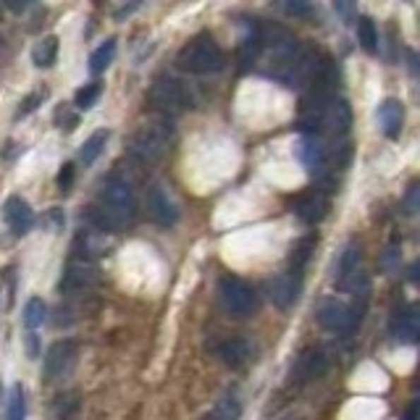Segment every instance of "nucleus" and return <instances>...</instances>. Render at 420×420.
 I'll list each match as a JSON object with an SVG mask.
<instances>
[{
    "label": "nucleus",
    "instance_id": "22",
    "mask_svg": "<svg viewBox=\"0 0 420 420\" xmlns=\"http://www.w3.org/2000/svg\"><path fill=\"white\" fill-rule=\"evenodd\" d=\"M316 236L313 234H308V236H302V239H297L294 242V247H292L289 252V271L292 273H299L302 276V271H305V265H308L310 255H313V250H316Z\"/></svg>",
    "mask_w": 420,
    "mask_h": 420
},
{
    "label": "nucleus",
    "instance_id": "34",
    "mask_svg": "<svg viewBox=\"0 0 420 420\" xmlns=\"http://www.w3.org/2000/svg\"><path fill=\"white\" fill-rule=\"evenodd\" d=\"M76 168H74V163H64V166H61V171H58V189H61V192H68V189L74 187V174Z\"/></svg>",
    "mask_w": 420,
    "mask_h": 420
},
{
    "label": "nucleus",
    "instance_id": "16",
    "mask_svg": "<svg viewBox=\"0 0 420 420\" xmlns=\"http://www.w3.org/2000/svg\"><path fill=\"white\" fill-rule=\"evenodd\" d=\"M297 155H299V160H302V163H305V166L313 171V174L323 176L326 163H328V152H326V148H323V142L318 140V137H313V134H305V137L299 140V145H297Z\"/></svg>",
    "mask_w": 420,
    "mask_h": 420
},
{
    "label": "nucleus",
    "instance_id": "21",
    "mask_svg": "<svg viewBox=\"0 0 420 420\" xmlns=\"http://www.w3.org/2000/svg\"><path fill=\"white\" fill-rule=\"evenodd\" d=\"M357 271H363V268H360V247H357L355 242H349L344 250H342L339 260H336V284L349 279V276H355Z\"/></svg>",
    "mask_w": 420,
    "mask_h": 420
},
{
    "label": "nucleus",
    "instance_id": "29",
    "mask_svg": "<svg viewBox=\"0 0 420 420\" xmlns=\"http://www.w3.org/2000/svg\"><path fill=\"white\" fill-rule=\"evenodd\" d=\"M103 95V84L100 82H92V84H84V87H79L74 95V105L76 108H82V111H87V108H92L95 103H97V97Z\"/></svg>",
    "mask_w": 420,
    "mask_h": 420
},
{
    "label": "nucleus",
    "instance_id": "6",
    "mask_svg": "<svg viewBox=\"0 0 420 420\" xmlns=\"http://www.w3.org/2000/svg\"><path fill=\"white\" fill-rule=\"evenodd\" d=\"M316 320L326 331H334V334H347L352 331L357 323V310H352L347 302L334 297H326L316 310Z\"/></svg>",
    "mask_w": 420,
    "mask_h": 420
},
{
    "label": "nucleus",
    "instance_id": "26",
    "mask_svg": "<svg viewBox=\"0 0 420 420\" xmlns=\"http://www.w3.org/2000/svg\"><path fill=\"white\" fill-rule=\"evenodd\" d=\"M357 40H360L365 53H371V56L378 53V27H376V21L371 16L357 19Z\"/></svg>",
    "mask_w": 420,
    "mask_h": 420
},
{
    "label": "nucleus",
    "instance_id": "20",
    "mask_svg": "<svg viewBox=\"0 0 420 420\" xmlns=\"http://www.w3.org/2000/svg\"><path fill=\"white\" fill-rule=\"evenodd\" d=\"M108 140H111V131H108V129L92 131V134L84 140V145L79 148V160H82L84 166H92L95 160L103 155V150H105V145H108Z\"/></svg>",
    "mask_w": 420,
    "mask_h": 420
},
{
    "label": "nucleus",
    "instance_id": "18",
    "mask_svg": "<svg viewBox=\"0 0 420 420\" xmlns=\"http://www.w3.org/2000/svg\"><path fill=\"white\" fill-rule=\"evenodd\" d=\"M378 124H381L383 134L389 140H400L402 134V124H404V105L397 97H386L378 105Z\"/></svg>",
    "mask_w": 420,
    "mask_h": 420
},
{
    "label": "nucleus",
    "instance_id": "31",
    "mask_svg": "<svg viewBox=\"0 0 420 420\" xmlns=\"http://www.w3.org/2000/svg\"><path fill=\"white\" fill-rule=\"evenodd\" d=\"M45 97H47V90L45 87H37L35 92H29L24 100L19 103V111H16V119H24V116H29L32 111H37L40 105L45 103Z\"/></svg>",
    "mask_w": 420,
    "mask_h": 420
},
{
    "label": "nucleus",
    "instance_id": "9",
    "mask_svg": "<svg viewBox=\"0 0 420 420\" xmlns=\"http://www.w3.org/2000/svg\"><path fill=\"white\" fill-rule=\"evenodd\" d=\"M148 208L152 221L158 226H163V229H168V226H174L179 221V208L163 184H152L148 189Z\"/></svg>",
    "mask_w": 420,
    "mask_h": 420
},
{
    "label": "nucleus",
    "instance_id": "15",
    "mask_svg": "<svg viewBox=\"0 0 420 420\" xmlns=\"http://www.w3.org/2000/svg\"><path fill=\"white\" fill-rule=\"evenodd\" d=\"M392 336L402 344H412L420 336V313L418 305H407V308L397 313L392 320Z\"/></svg>",
    "mask_w": 420,
    "mask_h": 420
},
{
    "label": "nucleus",
    "instance_id": "14",
    "mask_svg": "<svg viewBox=\"0 0 420 420\" xmlns=\"http://www.w3.org/2000/svg\"><path fill=\"white\" fill-rule=\"evenodd\" d=\"M299 281H302V276L299 273H284V276H276V279L268 284V297H271V302L276 305V308L287 310L297 299L299 294Z\"/></svg>",
    "mask_w": 420,
    "mask_h": 420
},
{
    "label": "nucleus",
    "instance_id": "25",
    "mask_svg": "<svg viewBox=\"0 0 420 420\" xmlns=\"http://www.w3.org/2000/svg\"><path fill=\"white\" fill-rule=\"evenodd\" d=\"M58 58V37H45L40 40L37 45L32 47V64L37 66V68H47V66H53Z\"/></svg>",
    "mask_w": 420,
    "mask_h": 420
},
{
    "label": "nucleus",
    "instance_id": "1",
    "mask_svg": "<svg viewBox=\"0 0 420 420\" xmlns=\"http://www.w3.org/2000/svg\"><path fill=\"white\" fill-rule=\"evenodd\" d=\"M137 215L134 189L119 176H108L97 195V208L90 210V218L97 229H124Z\"/></svg>",
    "mask_w": 420,
    "mask_h": 420
},
{
    "label": "nucleus",
    "instance_id": "30",
    "mask_svg": "<svg viewBox=\"0 0 420 420\" xmlns=\"http://www.w3.org/2000/svg\"><path fill=\"white\" fill-rule=\"evenodd\" d=\"M8 420H27V397H24V389L21 383H16L11 389L8 397Z\"/></svg>",
    "mask_w": 420,
    "mask_h": 420
},
{
    "label": "nucleus",
    "instance_id": "10",
    "mask_svg": "<svg viewBox=\"0 0 420 420\" xmlns=\"http://www.w3.org/2000/svg\"><path fill=\"white\" fill-rule=\"evenodd\" d=\"M352 126V111L347 100L331 97L323 108H320V131H331V134H344Z\"/></svg>",
    "mask_w": 420,
    "mask_h": 420
},
{
    "label": "nucleus",
    "instance_id": "17",
    "mask_svg": "<svg viewBox=\"0 0 420 420\" xmlns=\"http://www.w3.org/2000/svg\"><path fill=\"white\" fill-rule=\"evenodd\" d=\"M221 360H224L226 368H234V371H239L244 365L252 360V352H255V347L247 336H232V339H226L224 344H221Z\"/></svg>",
    "mask_w": 420,
    "mask_h": 420
},
{
    "label": "nucleus",
    "instance_id": "35",
    "mask_svg": "<svg viewBox=\"0 0 420 420\" xmlns=\"http://www.w3.org/2000/svg\"><path fill=\"white\" fill-rule=\"evenodd\" d=\"M64 210L61 208H53V210H47L45 213V224L47 229H53V232H58V229H64Z\"/></svg>",
    "mask_w": 420,
    "mask_h": 420
},
{
    "label": "nucleus",
    "instance_id": "39",
    "mask_svg": "<svg viewBox=\"0 0 420 420\" xmlns=\"http://www.w3.org/2000/svg\"><path fill=\"white\" fill-rule=\"evenodd\" d=\"M284 420H299V418H284Z\"/></svg>",
    "mask_w": 420,
    "mask_h": 420
},
{
    "label": "nucleus",
    "instance_id": "23",
    "mask_svg": "<svg viewBox=\"0 0 420 420\" xmlns=\"http://www.w3.org/2000/svg\"><path fill=\"white\" fill-rule=\"evenodd\" d=\"M276 11H281L284 16H289L294 21H308L316 16V6L310 0H273Z\"/></svg>",
    "mask_w": 420,
    "mask_h": 420
},
{
    "label": "nucleus",
    "instance_id": "36",
    "mask_svg": "<svg viewBox=\"0 0 420 420\" xmlns=\"http://www.w3.org/2000/svg\"><path fill=\"white\" fill-rule=\"evenodd\" d=\"M404 210H407V213H415V210H418V184H410V189H407Z\"/></svg>",
    "mask_w": 420,
    "mask_h": 420
},
{
    "label": "nucleus",
    "instance_id": "8",
    "mask_svg": "<svg viewBox=\"0 0 420 420\" xmlns=\"http://www.w3.org/2000/svg\"><path fill=\"white\" fill-rule=\"evenodd\" d=\"M79 349H76L74 339H64V342H53L50 349L45 352V376L47 378H66L74 371Z\"/></svg>",
    "mask_w": 420,
    "mask_h": 420
},
{
    "label": "nucleus",
    "instance_id": "3",
    "mask_svg": "<svg viewBox=\"0 0 420 420\" xmlns=\"http://www.w3.org/2000/svg\"><path fill=\"white\" fill-rule=\"evenodd\" d=\"M148 103L160 113H184L195 105L192 87L174 79V76H158L148 92Z\"/></svg>",
    "mask_w": 420,
    "mask_h": 420
},
{
    "label": "nucleus",
    "instance_id": "19",
    "mask_svg": "<svg viewBox=\"0 0 420 420\" xmlns=\"http://www.w3.org/2000/svg\"><path fill=\"white\" fill-rule=\"evenodd\" d=\"M242 418V400L236 397V392H224L215 402V407L210 410L205 420H239Z\"/></svg>",
    "mask_w": 420,
    "mask_h": 420
},
{
    "label": "nucleus",
    "instance_id": "5",
    "mask_svg": "<svg viewBox=\"0 0 420 420\" xmlns=\"http://www.w3.org/2000/svg\"><path fill=\"white\" fill-rule=\"evenodd\" d=\"M218 294H221L226 313H232L236 318H247L258 310V297H255L252 287H247L236 276H224L218 281Z\"/></svg>",
    "mask_w": 420,
    "mask_h": 420
},
{
    "label": "nucleus",
    "instance_id": "13",
    "mask_svg": "<svg viewBox=\"0 0 420 420\" xmlns=\"http://www.w3.org/2000/svg\"><path fill=\"white\" fill-rule=\"evenodd\" d=\"M3 218H6L11 234H16V236L27 234L29 229L35 226V213H32V208H29L27 200H21V197H8V200H6Z\"/></svg>",
    "mask_w": 420,
    "mask_h": 420
},
{
    "label": "nucleus",
    "instance_id": "33",
    "mask_svg": "<svg viewBox=\"0 0 420 420\" xmlns=\"http://www.w3.org/2000/svg\"><path fill=\"white\" fill-rule=\"evenodd\" d=\"M334 6L336 16L342 21H352L355 19V11H357V0H331Z\"/></svg>",
    "mask_w": 420,
    "mask_h": 420
},
{
    "label": "nucleus",
    "instance_id": "24",
    "mask_svg": "<svg viewBox=\"0 0 420 420\" xmlns=\"http://www.w3.org/2000/svg\"><path fill=\"white\" fill-rule=\"evenodd\" d=\"M79 404H82V397L76 392H61L56 400L50 402V412H53L56 420H66L74 412H79Z\"/></svg>",
    "mask_w": 420,
    "mask_h": 420
},
{
    "label": "nucleus",
    "instance_id": "37",
    "mask_svg": "<svg viewBox=\"0 0 420 420\" xmlns=\"http://www.w3.org/2000/svg\"><path fill=\"white\" fill-rule=\"evenodd\" d=\"M3 3H6V8L11 13H24L29 6H35V0H3Z\"/></svg>",
    "mask_w": 420,
    "mask_h": 420
},
{
    "label": "nucleus",
    "instance_id": "40",
    "mask_svg": "<svg viewBox=\"0 0 420 420\" xmlns=\"http://www.w3.org/2000/svg\"><path fill=\"white\" fill-rule=\"evenodd\" d=\"M95 3H100V0H95Z\"/></svg>",
    "mask_w": 420,
    "mask_h": 420
},
{
    "label": "nucleus",
    "instance_id": "27",
    "mask_svg": "<svg viewBox=\"0 0 420 420\" xmlns=\"http://www.w3.org/2000/svg\"><path fill=\"white\" fill-rule=\"evenodd\" d=\"M116 37H108L100 47H95V53L90 56V71L92 74H103L105 68L113 64V58H116Z\"/></svg>",
    "mask_w": 420,
    "mask_h": 420
},
{
    "label": "nucleus",
    "instance_id": "11",
    "mask_svg": "<svg viewBox=\"0 0 420 420\" xmlns=\"http://www.w3.org/2000/svg\"><path fill=\"white\" fill-rule=\"evenodd\" d=\"M328 195L320 192V189H313V192H302V195L294 200V210L297 215L305 221V224H320L323 218L328 215Z\"/></svg>",
    "mask_w": 420,
    "mask_h": 420
},
{
    "label": "nucleus",
    "instance_id": "2",
    "mask_svg": "<svg viewBox=\"0 0 420 420\" xmlns=\"http://www.w3.org/2000/svg\"><path fill=\"white\" fill-rule=\"evenodd\" d=\"M224 50L208 32L189 40L176 56V66L187 74H218L224 68Z\"/></svg>",
    "mask_w": 420,
    "mask_h": 420
},
{
    "label": "nucleus",
    "instance_id": "12",
    "mask_svg": "<svg viewBox=\"0 0 420 420\" xmlns=\"http://www.w3.org/2000/svg\"><path fill=\"white\" fill-rule=\"evenodd\" d=\"M326 371H328V355L320 349V347H308V349H302V355H299L297 363H294V376H297V381H313V378H320Z\"/></svg>",
    "mask_w": 420,
    "mask_h": 420
},
{
    "label": "nucleus",
    "instance_id": "28",
    "mask_svg": "<svg viewBox=\"0 0 420 420\" xmlns=\"http://www.w3.org/2000/svg\"><path fill=\"white\" fill-rule=\"evenodd\" d=\"M45 302L40 297H32L27 299V308H24V326H27L29 334H35L40 326H42V320H45Z\"/></svg>",
    "mask_w": 420,
    "mask_h": 420
},
{
    "label": "nucleus",
    "instance_id": "7",
    "mask_svg": "<svg viewBox=\"0 0 420 420\" xmlns=\"http://www.w3.org/2000/svg\"><path fill=\"white\" fill-rule=\"evenodd\" d=\"M100 281V271L95 268L92 260L87 258H76L66 265L64 276H61V292L64 294H76V292L92 289L95 284Z\"/></svg>",
    "mask_w": 420,
    "mask_h": 420
},
{
    "label": "nucleus",
    "instance_id": "38",
    "mask_svg": "<svg viewBox=\"0 0 420 420\" xmlns=\"http://www.w3.org/2000/svg\"><path fill=\"white\" fill-rule=\"evenodd\" d=\"M404 420H418V404H415V402L410 404V410H407V418Z\"/></svg>",
    "mask_w": 420,
    "mask_h": 420
},
{
    "label": "nucleus",
    "instance_id": "4",
    "mask_svg": "<svg viewBox=\"0 0 420 420\" xmlns=\"http://www.w3.org/2000/svg\"><path fill=\"white\" fill-rule=\"evenodd\" d=\"M168 150V134H166V126H160V124H152V126H142L131 134L129 140V152L131 158H137L140 163L145 166H155L163 160Z\"/></svg>",
    "mask_w": 420,
    "mask_h": 420
},
{
    "label": "nucleus",
    "instance_id": "32",
    "mask_svg": "<svg viewBox=\"0 0 420 420\" xmlns=\"http://www.w3.org/2000/svg\"><path fill=\"white\" fill-rule=\"evenodd\" d=\"M53 121H56L58 129L71 131V129H76V124H79V113L71 111L68 105H58V108H56V116H53Z\"/></svg>",
    "mask_w": 420,
    "mask_h": 420
}]
</instances>
